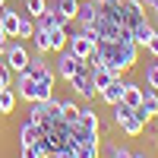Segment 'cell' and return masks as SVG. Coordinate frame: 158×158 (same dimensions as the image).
I'll list each match as a JSON object with an SVG mask.
<instances>
[{
	"label": "cell",
	"mask_w": 158,
	"mask_h": 158,
	"mask_svg": "<svg viewBox=\"0 0 158 158\" xmlns=\"http://www.w3.org/2000/svg\"><path fill=\"white\" fill-rule=\"evenodd\" d=\"M95 54L101 57V67H108L114 76H123L133 70V63L139 60V44H120V41H98Z\"/></svg>",
	"instance_id": "cell-1"
},
{
	"label": "cell",
	"mask_w": 158,
	"mask_h": 158,
	"mask_svg": "<svg viewBox=\"0 0 158 158\" xmlns=\"http://www.w3.org/2000/svg\"><path fill=\"white\" fill-rule=\"evenodd\" d=\"M13 89H16V95L22 101H48L51 95H54V85H44V82H38V79L25 70V73H16V79H13Z\"/></svg>",
	"instance_id": "cell-2"
},
{
	"label": "cell",
	"mask_w": 158,
	"mask_h": 158,
	"mask_svg": "<svg viewBox=\"0 0 158 158\" xmlns=\"http://www.w3.org/2000/svg\"><path fill=\"white\" fill-rule=\"evenodd\" d=\"M3 54H6V67L13 73H25L29 63H32V51H29V44H25L22 38H10L3 44Z\"/></svg>",
	"instance_id": "cell-3"
},
{
	"label": "cell",
	"mask_w": 158,
	"mask_h": 158,
	"mask_svg": "<svg viewBox=\"0 0 158 158\" xmlns=\"http://www.w3.org/2000/svg\"><path fill=\"white\" fill-rule=\"evenodd\" d=\"M95 38H92V35H85V32H70V41H67V51H70V54L73 57H79V60H89L92 54H95Z\"/></svg>",
	"instance_id": "cell-4"
},
{
	"label": "cell",
	"mask_w": 158,
	"mask_h": 158,
	"mask_svg": "<svg viewBox=\"0 0 158 158\" xmlns=\"http://www.w3.org/2000/svg\"><path fill=\"white\" fill-rule=\"evenodd\" d=\"M70 89H73L82 101H92V98L98 95V92H95V85H92V70L85 67V63H82V67H79L73 76H70Z\"/></svg>",
	"instance_id": "cell-5"
},
{
	"label": "cell",
	"mask_w": 158,
	"mask_h": 158,
	"mask_svg": "<svg viewBox=\"0 0 158 158\" xmlns=\"http://www.w3.org/2000/svg\"><path fill=\"white\" fill-rule=\"evenodd\" d=\"M79 67H82V60L73 57L70 51H60L57 60H54V73H57V79H63V82H70V76H73Z\"/></svg>",
	"instance_id": "cell-6"
},
{
	"label": "cell",
	"mask_w": 158,
	"mask_h": 158,
	"mask_svg": "<svg viewBox=\"0 0 158 158\" xmlns=\"http://www.w3.org/2000/svg\"><path fill=\"white\" fill-rule=\"evenodd\" d=\"M0 32H3L6 41H10V38H16V32H19V10H13V6H3V10H0Z\"/></svg>",
	"instance_id": "cell-7"
},
{
	"label": "cell",
	"mask_w": 158,
	"mask_h": 158,
	"mask_svg": "<svg viewBox=\"0 0 158 158\" xmlns=\"http://www.w3.org/2000/svg\"><path fill=\"white\" fill-rule=\"evenodd\" d=\"M67 41H70V25H57V29H48V48L60 54L67 51Z\"/></svg>",
	"instance_id": "cell-8"
},
{
	"label": "cell",
	"mask_w": 158,
	"mask_h": 158,
	"mask_svg": "<svg viewBox=\"0 0 158 158\" xmlns=\"http://www.w3.org/2000/svg\"><path fill=\"white\" fill-rule=\"evenodd\" d=\"M120 101L127 104V108H139V101H142V85L133 82V79H123V95Z\"/></svg>",
	"instance_id": "cell-9"
},
{
	"label": "cell",
	"mask_w": 158,
	"mask_h": 158,
	"mask_svg": "<svg viewBox=\"0 0 158 158\" xmlns=\"http://www.w3.org/2000/svg\"><path fill=\"white\" fill-rule=\"evenodd\" d=\"M120 95H123V76H117V79H111V85L98 92V98H101L104 104H111V108H114L117 101H120Z\"/></svg>",
	"instance_id": "cell-10"
},
{
	"label": "cell",
	"mask_w": 158,
	"mask_h": 158,
	"mask_svg": "<svg viewBox=\"0 0 158 158\" xmlns=\"http://www.w3.org/2000/svg\"><path fill=\"white\" fill-rule=\"evenodd\" d=\"M130 35H133V41H136L139 48H146L149 38L155 35V25H149V19H142L139 25H133V29H130Z\"/></svg>",
	"instance_id": "cell-11"
},
{
	"label": "cell",
	"mask_w": 158,
	"mask_h": 158,
	"mask_svg": "<svg viewBox=\"0 0 158 158\" xmlns=\"http://www.w3.org/2000/svg\"><path fill=\"white\" fill-rule=\"evenodd\" d=\"M16 136H19V146H32V142H38V136H41V127H35L32 120H25Z\"/></svg>",
	"instance_id": "cell-12"
},
{
	"label": "cell",
	"mask_w": 158,
	"mask_h": 158,
	"mask_svg": "<svg viewBox=\"0 0 158 158\" xmlns=\"http://www.w3.org/2000/svg\"><path fill=\"white\" fill-rule=\"evenodd\" d=\"M117 127H120L127 136H142V127H146V123H142L139 117H136V111H130V114H127V117H123V120L117 123Z\"/></svg>",
	"instance_id": "cell-13"
},
{
	"label": "cell",
	"mask_w": 158,
	"mask_h": 158,
	"mask_svg": "<svg viewBox=\"0 0 158 158\" xmlns=\"http://www.w3.org/2000/svg\"><path fill=\"white\" fill-rule=\"evenodd\" d=\"M92 70V67H89ZM111 79H117L108 67H95V70H92V85H95V92H101V89H108L111 85Z\"/></svg>",
	"instance_id": "cell-14"
},
{
	"label": "cell",
	"mask_w": 158,
	"mask_h": 158,
	"mask_svg": "<svg viewBox=\"0 0 158 158\" xmlns=\"http://www.w3.org/2000/svg\"><path fill=\"white\" fill-rule=\"evenodd\" d=\"M29 120H32L35 127H41V130H48V127H51L48 111H44V101H32V108H29Z\"/></svg>",
	"instance_id": "cell-15"
},
{
	"label": "cell",
	"mask_w": 158,
	"mask_h": 158,
	"mask_svg": "<svg viewBox=\"0 0 158 158\" xmlns=\"http://www.w3.org/2000/svg\"><path fill=\"white\" fill-rule=\"evenodd\" d=\"M51 6H54L67 22H73V19H76V13H79V0H54Z\"/></svg>",
	"instance_id": "cell-16"
},
{
	"label": "cell",
	"mask_w": 158,
	"mask_h": 158,
	"mask_svg": "<svg viewBox=\"0 0 158 158\" xmlns=\"http://www.w3.org/2000/svg\"><path fill=\"white\" fill-rule=\"evenodd\" d=\"M98 155H101L98 142H76L73 146V158H98Z\"/></svg>",
	"instance_id": "cell-17"
},
{
	"label": "cell",
	"mask_w": 158,
	"mask_h": 158,
	"mask_svg": "<svg viewBox=\"0 0 158 158\" xmlns=\"http://www.w3.org/2000/svg\"><path fill=\"white\" fill-rule=\"evenodd\" d=\"M16 101H19V95H16V89H3L0 92V114H13L16 111Z\"/></svg>",
	"instance_id": "cell-18"
},
{
	"label": "cell",
	"mask_w": 158,
	"mask_h": 158,
	"mask_svg": "<svg viewBox=\"0 0 158 158\" xmlns=\"http://www.w3.org/2000/svg\"><path fill=\"white\" fill-rule=\"evenodd\" d=\"M48 6H51L48 0H22V13H25V16H32V19H38Z\"/></svg>",
	"instance_id": "cell-19"
},
{
	"label": "cell",
	"mask_w": 158,
	"mask_h": 158,
	"mask_svg": "<svg viewBox=\"0 0 158 158\" xmlns=\"http://www.w3.org/2000/svg\"><path fill=\"white\" fill-rule=\"evenodd\" d=\"M35 35V19L32 16H25V13H19V32H16V38H32Z\"/></svg>",
	"instance_id": "cell-20"
},
{
	"label": "cell",
	"mask_w": 158,
	"mask_h": 158,
	"mask_svg": "<svg viewBox=\"0 0 158 158\" xmlns=\"http://www.w3.org/2000/svg\"><path fill=\"white\" fill-rule=\"evenodd\" d=\"M142 85L158 89V57H152V63H146V76H142Z\"/></svg>",
	"instance_id": "cell-21"
},
{
	"label": "cell",
	"mask_w": 158,
	"mask_h": 158,
	"mask_svg": "<svg viewBox=\"0 0 158 158\" xmlns=\"http://www.w3.org/2000/svg\"><path fill=\"white\" fill-rule=\"evenodd\" d=\"M32 51H35V54H51V48H48V32H38L35 29V35H32Z\"/></svg>",
	"instance_id": "cell-22"
},
{
	"label": "cell",
	"mask_w": 158,
	"mask_h": 158,
	"mask_svg": "<svg viewBox=\"0 0 158 158\" xmlns=\"http://www.w3.org/2000/svg\"><path fill=\"white\" fill-rule=\"evenodd\" d=\"M104 155L108 158H133V152L123 149V146H117V142H108V146H104Z\"/></svg>",
	"instance_id": "cell-23"
},
{
	"label": "cell",
	"mask_w": 158,
	"mask_h": 158,
	"mask_svg": "<svg viewBox=\"0 0 158 158\" xmlns=\"http://www.w3.org/2000/svg\"><path fill=\"white\" fill-rule=\"evenodd\" d=\"M60 104H63V120L73 123V120H76V114H79V104H76V101H70V98H63Z\"/></svg>",
	"instance_id": "cell-24"
},
{
	"label": "cell",
	"mask_w": 158,
	"mask_h": 158,
	"mask_svg": "<svg viewBox=\"0 0 158 158\" xmlns=\"http://www.w3.org/2000/svg\"><path fill=\"white\" fill-rule=\"evenodd\" d=\"M19 158H44V155H41V149L32 142V146H19Z\"/></svg>",
	"instance_id": "cell-25"
},
{
	"label": "cell",
	"mask_w": 158,
	"mask_h": 158,
	"mask_svg": "<svg viewBox=\"0 0 158 158\" xmlns=\"http://www.w3.org/2000/svg\"><path fill=\"white\" fill-rule=\"evenodd\" d=\"M130 111H133V108H127L123 101H117V104H114V123H120V120H123V117H127Z\"/></svg>",
	"instance_id": "cell-26"
},
{
	"label": "cell",
	"mask_w": 158,
	"mask_h": 158,
	"mask_svg": "<svg viewBox=\"0 0 158 158\" xmlns=\"http://www.w3.org/2000/svg\"><path fill=\"white\" fill-rule=\"evenodd\" d=\"M146 51H149L152 57H158V29H155V35L149 38V44H146Z\"/></svg>",
	"instance_id": "cell-27"
},
{
	"label": "cell",
	"mask_w": 158,
	"mask_h": 158,
	"mask_svg": "<svg viewBox=\"0 0 158 158\" xmlns=\"http://www.w3.org/2000/svg\"><path fill=\"white\" fill-rule=\"evenodd\" d=\"M51 158H73V149H70V146H63V149H57Z\"/></svg>",
	"instance_id": "cell-28"
},
{
	"label": "cell",
	"mask_w": 158,
	"mask_h": 158,
	"mask_svg": "<svg viewBox=\"0 0 158 158\" xmlns=\"http://www.w3.org/2000/svg\"><path fill=\"white\" fill-rule=\"evenodd\" d=\"M142 6H146L149 13H158V0H142Z\"/></svg>",
	"instance_id": "cell-29"
},
{
	"label": "cell",
	"mask_w": 158,
	"mask_h": 158,
	"mask_svg": "<svg viewBox=\"0 0 158 158\" xmlns=\"http://www.w3.org/2000/svg\"><path fill=\"white\" fill-rule=\"evenodd\" d=\"M98 3H101V6H114L117 0H98Z\"/></svg>",
	"instance_id": "cell-30"
},
{
	"label": "cell",
	"mask_w": 158,
	"mask_h": 158,
	"mask_svg": "<svg viewBox=\"0 0 158 158\" xmlns=\"http://www.w3.org/2000/svg\"><path fill=\"white\" fill-rule=\"evenodd\" d=\"M3 6H6V0H0V10H3Z\"/></svg>",
	"instance_id": "cell-31"
},
{
	"label": "cell",
	"mask_w": 158,
	"mask_h": 158,
	"mask_svg": "<svg viewBox=\"0 0 158 158\" xmlns=\"http://www.w3.org/2000/svg\"><path fill=\"white\" fill-rule=\"evenodd\" d=\"M155 29H158V13H155Z\"/></svg>",
	"instance_id": "cell-32"
},
{
	"label": "cell",
	"mask_w": 158,
	"mask_h": 158,
	"mask_svg": "<svg viewBox=\"0 0 158 158\" xmlns=\"http://www.w3.org/2000/svg\"><path fill=\"white\" fill-rule=\"evenodd\" d=\"M79 3H82V0H79Z\"/></svg>",
	"instance_id": "cell-33"
}]
</instances>
